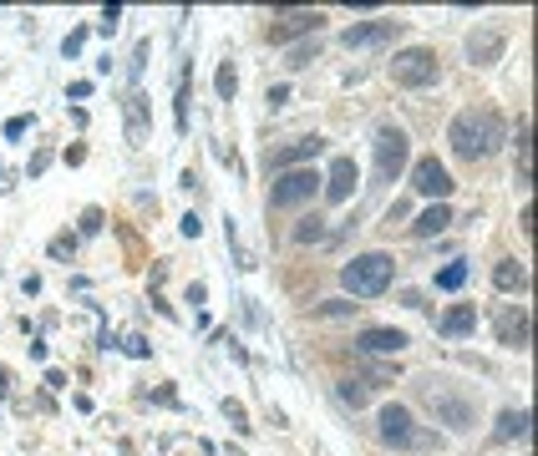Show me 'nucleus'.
<instances>
[{"instance_id":"1","label":"nucleus","mask_w":538,"mask_h":456,"mask_svg":"<svg viewBox=\"0 0 538 456\" xmlns=\"http://www.w3.org/2000/svg\"><path fill=\"white\" fill-rule=\"evenodd\" d=\"M447 142H452V152H457V157H467V163L493 157V152L503 147V117L493 112V107H467V112L452 117Z\"/></svg>"},{"instance_id":"2","label":"nucleus","mask_w":538,"mask_h":456,"mask_svg":"<svg viewBox=\"0 0 538 456\" xmlns=\"http://www.w3.org/2000/svg\"><path fill=\"white\" fill-rule=\"evenodd\" d=\"M391 274H397L391 253H356V259L341 269V284H346L356 299H376V294L391 290Z\"/></svg>"},{"instance_id":"3","label":"nucleus","mask_w":538,"mask_h":456,"mask_svg":"<svg viewBox=\"0 0 538 456\" xmlns=\"http://www.w3.org/2000/svg\"><path fill=\"white\" fill-rule=\"evenodd\" d=\"M376 436H381L386 446H397V451H432V446H437V436L417 426V416H411L407 405H381V416H376Z\"/></svg>"},{"instance_id":"4","label":"nucleus","mask_w":538,"mask_h":456,"mask_svg":"<svg viewBox=\"0 0 538 456\" xmlns=\"http://www.w3.org/2000/svg\"><path fill=\"white\" fill-rule=\"evenodd\" d=\"M422 401L437 411V421L452 431H467L477 421V401L467 391H457V385H447V380H432V385H422Z\"/></svg>"},{"instance_id":"5","label":"nucleus","mask_w":538,"mask_h":456,"mask_svg":"<svg viewBox=\"0 0 538 456\" xmlns=\"http://www.w3.org/2000/svg\"><path fill=\"white\" fill-rule=\"evenodd\" d=\"M391 76H397V87H432L442 76V56L432 46H407V51H397Z\"/></svg>"},{"instance_id":"6","label":"nucleus","mask_w":538,"mask_h":456,"mask_svg":"<svg viewBox=\"0 0 538 456\" xmlns=\"http://www.w3.org/2000/svg\"><path fill=\"white\" fill-rule=\"evenodd\" d=\"M407 152H411V142L397 122L376 127V177H381V183H397V173L407 167Z\"/></svg>"},{"instance_id":"7","label":"nucleus","mask_w":538,"mask_h":456,"mask_svg":"<svg viewBox=\"0 0 538 456\" xmlns=\"http://www.w3.org/2000/svg\"><path fill=\"white\" fill-rule=\"evenodd\" d=\"M315 167H290V173L274 177V193H269V208H300V203L315 198Z\"/></svg>"},{"instance_id":"8","label":"nucleus","mask_w":538,"mask_h":456,"mask_svg":"<svg viewBox=\"0 0 538 456\" xmlns=\"http://www.w3.org/2000/svg\"><path fill=\"white\" fill-rule=\"evenodd\" d=\"M321 25H325L321 11H280L269 21V41L284 46V41H295V36H321Z\"/></svg>"},{"instance_id":"9","label":"nucleus","mask_w":538,"mask_h":456,"mask_svg":"<svg viewBox=\"0 0 538 456\" xmlns=\"http://www.w3.org/2000/svg\"><path fill=\"white\" fill-rule=\"evenodd\" d=\"M321 152H325L321 138H295V142H284V147L269 152V167H274V173H290V167H305L310 157H321Z\"/></svg>"},{"instance_id":"10","label":"nucleus","mask_w":538,"mask_h":456,"mask_svg":"<svg viewBox=\"0 0 538 456\" xmlns=\"http://www.w3.org/2000/svg\"><path fill=\"white\" fill-rule=\"evenodd\" d=\"M411 188L442 203V198H447V193H452V173H447V167H442V163H437V157H422V163L411 167Z\"/></svg>"},{"instance_id":"11","label":"nucleus","mask_w":538,"mask_h":456,"mask_svg":"<svg viewBox=\"0 0 538 456\" xmlns=\"http://www.w3.org/2000/svg\"><path fill=\"white\" fill-rule=\"evenodd\" d=\"M397 31H401V21H386V15H376V21H356L341 41H346L351 51H356V46H386Z\"/></svg>"},{"instance_id":"12","label":"nucleus","mask_w":538,"mask_h":456,"mask_svg":"<svg viewBox=\"0 0 538 456\" xmlns=\"http://www.w3.org/2000/svg\"><path fill=\"white\" fill-rule=\"evenodd\" d=\"M321 183H325V198H331V203H346L351 193H356V183H360L356 157H335V163H331V173H325Z\"/></svg>"},{"instance_id":"13","label":"nucleus","mask_w":538,"mask_h":456,"mask_svg":"<svg viewBox=\"0 0 538 456\" xmlns=\"http://www.w3.org/2000/svg\"><path fill=\"white\" fill-rule=\"evenodd\" d=\"M356 345L366 355H401L411 340L401 335V329H391V325H371V329H360V335H356Z\"/></svg>"},{"instance_id":"14","label":"nucleus","mask_w":538,"mask_h":456,"mask_svg":"<svg viewBox=\"0 0 538 456\" xmlns=\"http://www.w3.org/2000/svg\"><path fill=\"white\" fill-rule=\"evenodd\" d=\"M503 46H508V41H503L498 25H483V31L467 36V56H473V66H493L503 56Z\"/></svg>"},{"instance_id":"15","label":"nucleus","mask_w":538,"mask_h":456,"mask_svg":"<svg viewBox=\"0 0 538 456\" xmlns=\"http://www.w3.org/2000/svg\"><path fill=\"white\" fill-rule=\"evenodd\" d=\"M498 345H513V350H524L528 345V309L524 304H508L498 315Z\"/></svg>"},{"instance_id":"16","label":"nucleus","mask_w":538,"mask_h":456,"mask_svg":"<svg viewBox=\"0 0 538 456\" xmlns=\"http://www.w3.org/2000/svg\"><path fill=\"white\" fill-rule=\"evenodd\" d=\"M473 329H477V304H452L447 315L437 319V335H447V340H462Z\"/></svg>"},{"instance_id":"17","label":"nucleus","mask_w":538,"mask_h":456,"mask_svg":"<svg viewBox=\"0 0 538 456\" xmlns=\"http://www.w3.org/2000/svg\"><path fill=\"white\" fill-rule=\"evenodd\" d=\"M447 223H452V208H447V203H432V208H427V214L411 223V233H417V239H437Z\"/></svg>"},{"instance_id":"18","label":"nucleus","mask_w":538,"mask_h":456,"mask_svg":"<svg viewBox=\"0 0 538 456\" xmlns=\"http://www.w3.org/2000/svg\"><path fill=\"white\" fill-rule=\"evenodd\" d=\"M128 142H148V97L142 91H132L128 97Z\"/></svg>"},{"instance_id":"19","label":"nucleus","mask_w":538,"mask_h":456,"mask_svg":"<svg viewBox=\"0 0 538 456\" xmlns=\"http://www.w3.org/2000/svg\"><path fill=\"white\" fill-rule=\"evenodd\" d=\"M493 284H498L503 294H513V290L524 294V290H528V269L518 264V259H503V264L493 269Z\"/></svg>"},{"instance_id":"20","label":"nucleus","mask_w":538,"mask_h":456,"mask_svg":"<svg viewBox=\"0 0 538 456\" xmlns=\"http://www.w3.org/2000/svg\"><path fill=\"white\" fill-rule=\"evenodd\" d=\"M528 132H533V127H528V117H518V183H533V157H528V152H533V142H528Z\"/></svg>"},{"instance_id":"21","label":"nucleus","mask_w":538,"mask_h":456,"mask_svg":"<svg viewBox=\"0 0 538 456\" xmlns=\"http://www.w3.org/2000/svg\"><path fill=\"white\" fill-rule=\"evenodd\" d=\"M498 442H513V436H528V411L518 405V411H503L498 416V431H493Z\"/></svg>"},{"instance_id":"22","label":"nucleus","mask_w":538,"mask_h":456,"mask_svg":"<svg viewBox=\"0 0 538 456\" xmlns=\"http://www.w3.org/2000/svg\"><path fill=\"white\" fill-rule=\"evenodd\" d=\"M462 284H467V264H462V259L437 274V290H462Z\"/></svg>"},{"instance_id":"23","label":"nucleus","mask_w":538,"mask_h":456,"mask_svg":"<svg viewBox=\"0 0 538 456\" xmlns=\"http://www.w3.org/2000/svg\"><path fill=\"white\" fill-rule=\"evenodd\" d=\"M315 239H325V218H300L295 243H315Z\"/></svg>"},{"instance_id":"24","label":"nucleus","mask_w":538,"mask_h":456,"mask_svg":"<svg viewBox=\"0 0 538 456\" xmlns=\"http://www.w3.org/2000/svg\"><path fill=\"white\" fill-rule=\"evenodd\" d=\"M234 91H239V71H234V62H224V66H218V97L229 101Z\"/></svg>"},{"instance_id":"25","label":"nucleus","mask_w":538,"mask_h":456,"mask_svg":"<svg viewBox=\"0 0 538 456\" xmlns=\"http://www.w3.org/2000/svg\"><path fill=\"white\" fill-rule=\"evenodd\" d=\"M341 401L360 411V405H366V385H360V380H341Z\"/></svg>"},{"instance_id":"26","label":"nucleus","mask_w":538,"mask_h":456,"mask_svg":"<svg viewBox=\"0 0 538 456\" xmlns=\"http://www.w3.org/2000/svg\"><path fill=\"white\" fill-rule=\"evenodd\" d=\"M315 315H325V319H341V315H351V304H346V299H325V304H315Z\"/></svg>"},{"instance_id":"27","label":"nucleus","mask_w":538,"mask_h":456,"mask_svg":"<svg viewBox=\"0 0 538 456\" xmlns=\"http://www.w3.org/2000/svg\"><path fill=\"white\" fill-rule=\"evenodd\" d=\"M224 416L234 421V431H249V426H244L249 416H244V405H239V401H224Z\"/></svg>"},{"instance_id":"28","label":"nucleus","mask_w":538,"mask_h":456,"mask_svg":"<svg viewBox=\"0 0 538 456\" xmlns=\"http://www.w3.org/2000/svg\"><path fill=\"white\" fill-rule=\"evenodd\" d=\"M97 228H102V214H97V208H87V214H82V233H97Z\"/></svg>"},{"instance_id":"29","label":"nucleus","mask_w":538,"mask_h":456,"mask_svg":"<svg viewBox=\"0 0 538 456\" xmlns=\"http://www.w3.org/2000/svg\"><path fill=\"white\" fill-rule=\"evenodd\" d=\"M26 127H31L26 117H11V122H5V138H21V132H26Z\"/></svg>"},{"instance_id":"30","label":"nucleus","mask_w":538,"mask_h":456,"mask_svg":"<svg viewBox=\"0 0 538 456\" xmlns=\"http://www.w3.org/2000/svg\"><path fill=\"white\" fill-rule=\"evenodd\" d=\"M290 101V87H269V107H284Z\"/></svg>"},{"instance_id":"31","label":"nucleus","mask_w":538,"mask_h":456,"mask_svg":"<svg viewBox=\"0 0 538 456\" xmlns=\"http://www.w3.org/2000/svg\"><path fill=\"white\" fill-rule=\"evenodd\" d=\"M72 249H77V239H56V243H52V253H56V259H66Z\"/></svg>"},{"instance_id":"32","label":"nucleus","mask_w":538,"mask_h":456,"mask_svg":"<svg viewBox=\"0 0 538 456\" xmlns=\"http://www.w3.org/2000/svg\"><path fill=\"white\" fill-rule=\"evenodd\" d=\"M5 391H11V370L0 366V395H5Z\"/></svg>"}]
</instances>
